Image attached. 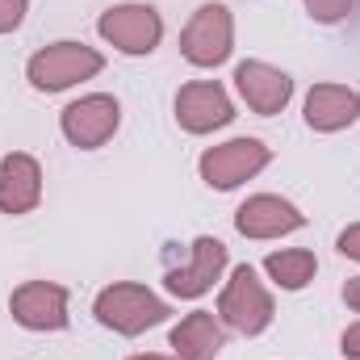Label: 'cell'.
<instances>
[{"label":"cell","mask_w":360,"mask_h":360,"mask_svg":"<svg viewBox=\"0 0 360 360\" xmlns=\"http://www.w3.org/2000/svg\"><path fill=\"white\" fill-rule=\"evenodd\" d=\"M92 314H96L101 327H109V331H117V335H139V331L164 323L172 310H168V302H160L147 285L117 281V285H109V289L96 293Z\"/></svg>","instance_id":"1"},{"label":"cell","mask_w":360,"mask_h":360,"mask_svg":"<svg viewBox=\"0 0 360 360\" xmlns=\"http://www.w3.org/2000/svg\"><path fill=\"white\" fill-rule=\"evenodd\" d=\"M101 68H105L101 51H92L84 42H51L46 51H38L25 63V76L38 92H63L80 80L101 76Z\"/></svg>","instance_id":"2"},{"label":"cell","mask_w":360,"mask_h":360,"mask_svg":"<svg viewBox=\"0 0 360 360\" xmlns=\"http://www.w3.org/2000/svg\"><path fill=\"white\" fill-rule=\"evenodd\" d=\"M218 314L239 335H260L272 323V297H269V289L260 285V276H256L252 264H239L231 272V281H226V289L218 297Z\"/></svg>","instance_id":"3"},{"label":"cell","mask_w":360,"mask_h":360,"mask_svg":"<svg viewBox=\"0 0 360 360\" xmlns=\"http://www.w3.org/2000/svg\"><path fill=\"white\" fill-rule=\"evenodd\" d=\"M96 30L122 55H151L160 46V38H164V21H160V13L151 4H117V8L101 13Z\"/></svg>","instance_id":"4"},{"label":"cell","mask_w":360,"mask_h":360,"mask_svg":"<svg viewBox=\"0 0 360 360\" xmlns=\"http://www.w3.org/2000/svg\"><path fill=\"white\" fill-rule=\"evenodd\" d=\"M231 38H235V30H231L226 4H201L180 34V55L193 68H218L231 55Z\"/></svg>","instance_id":"5"},{"label":"cell","mask_w":360,"mask_h":360,"mask_svg":"<svg viewBox=\"0 0 360 360\" xmlns=\"http://www.w3.org/2000/svg\"><path fill=\"white\" fill-rule=\"evenodd\" d=\"M272 151L260 143V139H231L222 147H210L201 155V180L210 188H235L243 180H252L260 168H269Z\"/></svg>","instance_id":"6"},{"label":"cell","mask_w":360,"mask_h":360,"mask_svg":"<svg viewBox=\"0 0 360 360\" xmlns=\"http://www.w3.org/2000/svg\"><path fill=\"white\" fill-rule=\"evenodd\" d=\"M117 122H122V109H117V101L105 96V92H92V96L72 101V105L63 109V117H59L63 139H68L72 147H80V151L105 147V143L113 139Z\"/></svg>","instance_id":"7"},{"label":"cell","mask_w":360,"mask_h":360,"mask_svg":"<svg viewBox=\"0 0 360 360\" xmlns=\"http://www.w3.org/2000/svg\"><path fill=\"white\" fill-rule=\"evenodd\" d=\"M222 269H226V243L201 235V239H193V248L184 252L180 264H168L164 285L176 297H201V293L214 289V281L222 276Z\"/></svg>","instance_id":"8"},{"label":"cell","mask_w":360,"mask_h":360,"mask_svg":"<svg viewBox=\"0 0 360 360\" xmlns=\"http://www.w3.org/2000/svg\"><path fill=\"white\" fill-rule=\"evenodd\" d=\"M8 310L30 331H63L68 327V289L55 281H25L13 289Z\"/></svg>","instance_id":"9"},{"label":"cell","mask_w":360,"mask_h":360,"mask_svg":"<svg viewBox=\"0 0 360 360\" xmlns=\"http://www.w3.org/2000/svg\"><path fill=\"white\" fill-rule=\"evenodd\" d=\"M231 117H235V105H231L226 89L214 80H197L176 92V122L188 134H210V130L226 126Z\"/></svg>","instance_id":"10"},{"label":"cell","mask_w":360,"mask_h":360,"mask_svg":"<svg viewBox=\"0 0 360 360\" xmlns=\"http://www.w3.org/2000/svg\"><path fill=\"white\" fill-rule=\"evenodd\" d=\"M235 226H239V235H248V239H276V235L302 231V226H306V214H302L297 205H289L285 197L260 193V197H248V201L239 205Z\"/></svg>","instance_id":"11"},{"label":"cell","mask_w":360,"mask_h":360,"mask_svg":"<svg viewBox=\"0 0 360 360\" xmlns=\"http://www.w3.org/2000/svg\"><path fill=\"white\" fill-rule=\"evenodd\" d=\"M235 89L243 92V101H248V109H256V113H281L285 105H289V96H293V80L285 76V72H276L269 63H239L235 68Z\"/></svg>","instance_id":"12"},{"label":"cell","mask_w":360,"mask_h":360,"mask_svg":"<svg viewBox=\"0 0 360 360\" xmlns=\"http://www.w3.org/2000/svg\"><path fill=\"white\" fill-rule=\"evenodd\" d=\"M42 197V168L34 155L13 151L0 160V214H30Z\"/></svg>","instance_id":"13"},{"label":"cell","mask_w":360,"mask_h":360,"mask_svg":"<svg viewBox=\"0 0 360 360\" xmlns=\"http://www.w3.org/2000/svg\"><path fill=\"white\" fill-rule=\"evenodd\" d=\"M360 117V96L344 84H314L306 96V126L319 134L344 130Z\"/></svg>","instance_id":"14"},{"label":"cell","mask_w":360,"mask_h":360,"mask_svg":"<svg viewBox=\"0 0 360 360\" xmlns=\"http://www.w3.org/2000/svg\"><path fill=\"white\" fill-rule=\"evenodd\" d=\"M222 344H226V335L210 310H193L172 327V348L180 360H214L222 352Z\"/></svg>","instance_id":"15"},{"label":"cell","mask_w":360,"mask_h":360,"mask_svg":"<svg viewBox=\"0 0 360 360\" xmlns=\"http://www.w3.org/2000/svg\"><path fill=\"white\" fill-rule=\"evenodd\" d=\"M264 272H269L281 289L297 293V289H306V285L314 281L319 260H314V252H306V248H289V252H272L269 260H264Z\"/></svg>","instance_id":"16"},{"label":"cell","mask_w":360,"mask_h":360,"mask_svg":"<svg viewBox=\"0 0 360 360\" xmlns=\"http://www.w3.org/2000/svg\"><path fill=\"white\" fill-rule=\"evenodd\" d=\"M306 8H310V17L314 21H323V25H335V21H344L348 17V8H352V0H302Z\"/></svg>","instance_id":"17"},{"label":"cell","mask_w":360,"mask_h":360,"mask_svg":"<svg viewBox=\"0 0 360 360\" xmlns=\"http://www.w3.org/2000/svg\"><path fill=\"white\" fill-rule=\"evenodd\" d=\"M25 8H30V0H0V34L17 30L25 21Z\"/></svg>","instance_id":"18"},{"label":"cell","mask_w":360,"mask_h":360,"mask_svg":"<svg viewBox=\"0 0 360 360\" xmlns=\"http://www.w3.org/2000/svg\"><path fill=\"white\" fill-rule=\"evenodd\" d=\"M340 256L360 260V222H356V226H348V231L340 235Z\"/></svg>","instance_id":"19"},{"label":"cell","mask_w":360,"mask_h":360,"mask_svg":"<svg viewBox=\"0 0 360 360\" xmlns=\"http://www.w3.org/2000/svg\"><path fill=\"white\" fill-rule=\"evenodd\" d=\"M344 356L360 360V323H352V327L344 331Z\"/></svg>","instance_id":"20"},{"label":"cell","mask_w":360,"mask_h":360,"mask_svg":"<svg viewBox=\"0 0 360 360\" xmlns=\"http://www.w3.org/2000/svg\"><path fill=\"white\" fill-rule=\"evenodd\" d=\"M344 302H348L352 310H360V276H352V281L344 285Z\"/></svg>","instance_id":"21"},{"label":"cell","mask_w":360,"mask_h":360,"mask_svg":"<svg viewBox=\"0 0 360 360\" xmlns=\"http://www.w3.org/2000/svg\"><path fill=\"white\" fill-rule=\"evenodd\" d=\"M130 360H168V356H155V352H143V356H130Z\"/></svg>","instance_id":"22"}]
</instances>
